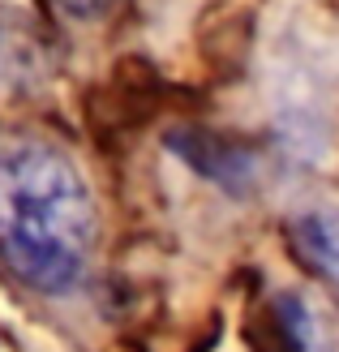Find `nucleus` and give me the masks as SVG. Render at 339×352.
<instances>
[{"mask_svg": "<svg viewBox=\"0 0 339 352\" xmlns=\"http://www.w3.org/2000/svg\"><path fill=\"white\" fill-rule=\"evenodd\" d=\"M95 245V198L78 164L39 133H0V267L22 288L65 296Z\"/></svg>", "mask_w": 339, "mask_h": 352, "instance_id": "1", "label": "nucleus"}, {"mask_svg": "<svg viewBox=\"0 0 339 352\" xmlns=\"http://www.w3.org/2000/svg\"><path fill=\"white\" fill-rule=\"evenodd\" d=\"M168 146L181 160H189L202 176H210V181H219L228 189H241L249 181V155L228 146L223 138L206 133V129H176V133H168Z\"/></svg>", "mask_w": 339, "mask_h": 352, "instance_id": "2", "label": "nucleus"}, {"mask_svg": "<svg viewBox=\"0 0 339 352\" xmlns=\"http://www.w3.org/2000/svg\"><path fill=\"white\" fill-rule=\"evenodd\" d=\"M292 250L305 267L339 284V215L314 210V215L292 219Z\"/></svg>", "mask_w": 339, "mask_h": 352, "instance_id": "3", "label": "nucleus"}, {"mask_svg": "<svg viewBox=\"0 0 339 352\" xmlns=\"http://www.w3.org/2000/svg\"><path fill=\"white\" fill-rule=\"evenodd\" d=\"M120 0H56V9L65 17H74V22H99V17H108Z\"/></svg>", "mask_w": 339, "mask_h": 352, "instance_id": "4", "label": "nucleus"}]
</instances>
